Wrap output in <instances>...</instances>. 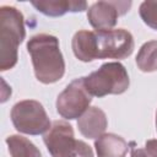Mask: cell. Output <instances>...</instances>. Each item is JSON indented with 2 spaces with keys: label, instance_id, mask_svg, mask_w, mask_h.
Returning a JSON list of instances; mask_svg holds the SVG:
<instances>
[{
  "label": "cell",
  "instance_id": "52a82bcc",
  "mask_svg": "<svg viewBox=\"0 0 157 157\" xmlns=\"http://www.w3.org/2000/svg\"><path fill=\"white\" fill-rule=\"evenodd\" d=\"M92 102V96L85 86V78L78 77L71 81L65 90L59 93L56 98L58 114L67 120L78 119L88 108Z\"/></svg>",
  "mask_w": 157,
  "mask_h": 157
},
{
  "label": "cell",
  "instance_id": "8fae6325",
  "mask_svg": "<svg viewBox=\"0 0 157 157\" xmlns=\"http://www.w3.org/2000/svg\"><path fill=\"white\" fill-rule=\"evenodd\" d=\"M71 48L74 55L83 61L91 63L97 59V44H96V32L81 29L77 31L71 39Z\"/></svg>",
  "mask_w": 157,
  "mask_h": 157
},
{
  "label": "cell",
  "instance_id": "5bb4252c",
  "mask_svg": "<svg viewBox=\"0 0 157 157\" xmlns=\"http://www.w3.org/2000/svg\"><path fill=\"white\" fill-rule=\"evenodd\" d=\"M136 65L142 72L157 71V40H148L141 45L136 55Z\"/></svg>",
  "mask_w": 157,
  "mask_h": 157
},
{
  "label": "cell",
  "instance_id": "7c38bea8",
  "mask_svg": "<svg viewBox=\"0 0 157 157\" xmlns=\"http://www.w3.org/2000/svg\"><path fill=\"white\" fill-rule=\"evenodd\" d=\"M94 148L98 157H125L130 146L121 136L108 132L96 139Z\"/></svg>",
  "mask_w": 157,
  "mask_h": 157
},
{
  "label": "cell",
  "instance_id": "4fadbf2b",
  "mask_svg": "<svg viewBox=\"0 0 157 157\" xmlns=\"http://www.w3.org/2000/svg\"><path fill=\"white\" fill-rule=\"evenodd\" d=\"M5 141L11 157H42L38 147L27 137L21 135H10Z\"/></svg>",
  "mask_w": 157,
  "mask_h": 157
},
{
  "label": "cell",
  "instance_id": "30bf717a",
  "mask_svg": "<svg viewBox=\"0 0 157 157\" xmlns=\"http://www.w3.org/2000/svg\"><path fill=\"white\" fill-rule=\"evenodd\" d=\"M31 4L37 11L49 17H59L66 12H82L87 10V2L83 0H43L32 1Z\"/></svg>",
  "mask_w": 157,
  "mask_h": 157
},
{
  "label": "cell",
  "instance_id": "2e32d148",
  "mask_svg": "<svg viewBox=\"0 0 157 157\" xmlns=\"http://www.w3.org/2000/svg\"><path fill=\"white\" fill-rule=\"evenodd\" d=\"M130 157H157V139H151L145 142V147H136L135 141L129 144Z\"/></svg>",
  "mask_w": 157,
  "mask_h": 157
},
{
  "label": "cell",
  "instance_id": "8992f818",
  "mask_svg": "<svg viewBox=\"0 0 157 157\" xmlns=\"http://www.w3.org/2000/svg\"><path fill=\"white\" fill-rule=\"evenodd\" d=\"M97 59H126L134 52L132 34L125 28L94 31Z\"/></svg>",
  "mask_w": 157,
  "mask_h": 157
},
{
  "label": "cell",
  "instance_id": "3957f363",
  "mask_svg": "<svg viewBox=\"0 0 157 157\" xmlns=\"http://www.w3.org/2000/svg\"><path fill=\"white\" fill-rule=\"evenodd\" d=\"M85 78V86L93 97L102 98L108 94H121L130 86L128 71L119 61L104 63Z\"/></svg>",
  "mask_w": 157,
  "mask_h": 157
},
{
  "label": "cell",
  "instance_id": "9c48e42d",
  "mask_svg": "<svg viewBox=\"0 0 157 157\" xmlns=\"http://www.w3.org/2000/svg\"><path fill=\"white\" fill-rule=\"evenodd\" d=\"M107 126V115L98 107H90L77 119V129L86 139H98L104 134Z\"/></svg>",
  "mask_w": 157,
  "mask_h": 157
},
{
  "label": "cell",
  "instance_id": "5b68a950",
  "mask_svg": "<svg viewBox=\"0 0 157 157\" xmlns=\"http://www.w3.org/2000/svg\"><path fill=\"white\" fill-rule=\"evenodd\" d=\"M10 118L15 129L27 135H44L52 126L43 104L34 99L17 102L11 108Z\"/></svg>",
  "mask_w": 157,
  "mask_h": 157
},
{
  "label": "cell",
  "instance_id": "e0dca14e",
  "mask_svg": "<svg viewBox=\"0 0 157 157\" xmlns=\"http://www.w3.org/2000/svg\"><path fill=\"white\" fill-rule=\"evenodd\" d=\"M156 130H157V112H156Z\"/></svg>",
  "mask_w": 157,
  "mask_h": 157
},
{
  "label": "cell",
  "instance_id": "ba28073f",
  "mask_svg": "<svg viewBox=\"0 0 157 157\" xmlns=\"http://www.w3.org/2000/svg\"><path fill=\"white\" fill-rule=\"evenodd\" d=\"M131 7V1H97L87 10L90 25L96 31L112 29L119 16L125 15Z\"/></svg>",
  "mask_w": 157,
  "mask_h": 157
},
{
  "label": "cell",
  "instance_id": "7a4b0ae2",
  "mask_svg": "<svg viewBox=\"0 0 157 157\" xmlns=\"http://www.w3.org/2000/svg\"><path fill=\"white\" fill-rule=\"evenodd\" d=\"M26 37L25 18L13 6L0 7V71L12 69L17 64L18 45Z\"/></svg>",
  "mask_w": 157,
  "mask_h": 157
},
{
  "label": "cell",
  "instance_id": "9a60e30c",
  "mask_svg": "<svg viewBox=\"0 0 157 157\" xmlns=\"http://www.w3.org/2000/svg\"><path fill=\"white\" fill-rule=\"evenodd\" d=\"M139 13L145 25L157 31V1H144L139 7Z\"/></svg>",
  "mask_w": 157,
  "mask_h": 157
},
{
  "label": "cell",
  "instance_id": "277c9868",
  "mask_svg": "<svg viewBox=\"0 0 157 157\" xmlns=\"http://www.w3.org/2000/svg\"><path fill=\"white\" fill-rule=\"evenodd\" d=\"M43 141L52 157H94L92 148L85 141L76 140L72 126L64 120L53 121Z\"/></svg>",
  "mask_w": 157,
  "mask_h": 157
},
{
  "label": "cell",
  "instance_id": "6da1fadb",
  "mask_svg": "<svg viewBox=\"0 0 157 157\" xmlns=\"http://www.w3.org/2000/svg\"><path fill=\"white\" fill-rule=\"evenodd\" d=\"M27 52L31 56L36 78L44 83H55L65 74V60L55 36L39 33L27 42Z\"/></svg>",
  "mask_w": 157,
  "mask_h": 157
}]
</instances>
